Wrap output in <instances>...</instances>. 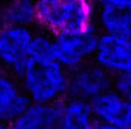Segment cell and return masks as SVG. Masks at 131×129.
<instances>
[{"mask_svg": "<svg viewBox=\"0 0 131 129\" xmlns=\"http://www.w3.org/2000/svg\"><path fill=\"white\" fill-rule=\"evenodd\" d=\"M93 115L98 122L113 125L119 129H131V105L114 90L104 93L90 102Z\"/></svg>", "mask_w": 131, "mask_h": 129, "instance_id": "cell-8", "label": "cell"}, {"mask_svg": "<svg viewBox=\"0 0 131 129\" xmlns=\"http://www.w3.org/2000/svg\"><path fill=\"white\" fill-rule=\"evenodd\" d=\"M113 90L125 97L131 105V74L113 78Z\"/></svg>", "mask_w": 131, "mask_h": 129, "instance_id": "cell-14", "label": "cell"}, {"mask_svg": "<svg viewBox=\"0 0 131 129\" xmlns=\"http://www.w3.org/2000/svg\"><path fill=\"white\" fill-rule=\"evenodd\" d=\"M0 129H11V126H9V123H6V122H2V120H0Z\"/></svg>", "mask_w": 131, "mask_h": 129, "instance_id": "cell-16", "label": "cell"}, {"mask_svg": "<svg viewBox=\"0 0 131 129\" xmlns=\"http://www.w3.org/2000/svg\"><path fill=\"white\" fill-rule=\"evenodd\" d=\"M110 90H113V76L98 67L93 61L70 71L69 74V99L90 103Z\"/></svg>", "mask_w": 131, "mask_h": 129, "instance_id": "cell-6", "label": "cell"}, {"mask_svg": "<svg viewBox=\"0 0 131 129\" xmlns=\"http://www.w3.org/2000/svg\"><path fill=\"white\" fill-rule=\"evenodd\" d=\"M32 28L0 26V64L18 78L31 59Z\"/></svg>", "mask_w": 131, "mask_h": 129, "instance_id": "cell-4", "label": "cell"}, {"mask_svg": "<svg viewBox=\"0 0 131 129\" xmlns=\"http://www.w3.org/2000/svg\"><path fill=\"white\" fill-rule=\"evenodd\" d=\"M92 61L113 78L131 74V36L99 33Z\"/></svg>", "mask_w": 131, "mask_h": 129, "instance_id": "cell-5", "label": "cell"}, {"mask_svg": "<svg viewBox=\"0 0 131 129\" xmlns=\"http://www.w3.org/2000/svg\"><path fill=\"white\" fill-rule=\"evenodd\" d=\"M101 33L131 36V0H90Z\"/></svg>", "mask_w": 131, "mask_h": 129, "instance_id": "cell-7", "label": "cell"}, {"mask_svg": "<svg viewBox=\"0 0 131 129\" xmlns=\"http://www.w3.org/2000/svg\"><path fill=\"white\" fill-rule=\"evenodd\" d=\"M31 103L29 97L23 93L18 79L9 71L0 70V120L12 123Z\"/></svg>", "mask_w": 131, "mask_h": 129, "instance_id": "cell-9", "label": "cell"}, {"mask_svg": "<svg viewBox=\"0 0 131 129\" xmlns=\"http://www.w3.org/2000/svg\"><path fill=\"white\" fill-rule=\"evenodd\" d=\"M35 24V0H6L0 5V26L32 28Z\"/></svg>", "mask_w": 131, "mask_h": 129, "instance_id": "cell-12", "label": "cell"}, {"mask_svg": "<svg viewBox=\"0 0 131 129\" xmlns=\"http://www.w3.org/2000/svg\"><path fill=\"white\" fill-rule=\"evenodd\" d=\"M61 106L31 103V106L12 123L11 129H60Z\"/></svg>", "mask_w": 131, "mask_h": 129, "instance_id": "cell-10", "label": "cell"}, {"mask_svg": "<svg viewBox=\"0 0 131 129\" xmlns=\"http://www.w3.org/2000/svg\"><path fill=\"white\" fill-rule=\"evenodd\" d=\"M63 2H69V0H63Z\"/></svg>", "mask_w": 131, "mask_h": 129, "instance_id": "cell-17", "label": "cell"}, {"mask_svg": "<svg viewBox=\"0 0 131 129\" xmlns=\"http://www.w3.org/2000/svg\"><path fill=\"white\" fill-rule=\"evenodd\" d=\"M31 59L34 61L53 59V35L44 31L34 32V38L31 43Z\"/></svg>", "mask_w": 131, "mask_h": 129, "instance_id": "cell-13", "label": "cell"}, {"mask_svg": "<svg viewBox=\"0 0 131 129\" xmlns=\"http://www.w3.org/2000/svg\"><path fill=\"white\" fill-rule=\"evenodd\" d=\"M60 106V129H95L96 119L89 102L67 97Z\"/></svg>", "mask_w": 131, "mask_h": 129, "instance_id": "cell-11", "label": "cell"}, {"mask_svg": "<svg viewBox=\"0 0 131 129\" xmlns=\"http://www.w3.org/2000/svg\"><path fill=\"white\" fill-rule=\"evenodd\" d=\"M37 26L57 35L95 28V6L90 0H35Z\"/></svg>", "mask_w": 131, "mask_h": 129, "instance_id": "cell-2", "label": "cell"}, {"mask_svg": "<svg viewBox=\"0 0 131 129\" xmlns=\"http://www.w3.org/2000/svg\"><path fill=\"white\" fill-rule=\"evenodd\" d=\"M69 71L55 59H29L23 73L17 78L23 93L32 103L57 105L67 99Z\"/></svg>", "mask_w": 131, "mask_h": 129, "instance_id": "cell-1", "label": "cell"}, {"mask_svg": "<svg viewBox=\"0 0 131 129\" xmlns=\"http://www.w3.org/2000/svg\"><path fill=\"white\" fill-rule=\"evenodd\" d=\"M98 28L84 32H61L53 35V59L70 73L93 59L98 46Z\"/></svg>", "mask_w": 131, "mask_h": 129, "instance_id": "cell-3", "label": "cell"}, {"mask_svg": "<svg viewBox=\"0 0 131 129\" xmlns=\"http://www.w3.org/2000/svg\"><path fill=\"white\" fill-rule=\"evenodd\" d=\"M95 129H119V128H116V126H113V125H108V123H104V122H98V120H96V123H95Z\"/></svg>", "mask_w": 131, "mask_h": 129, "instance_id": "cell-15", "label": "cell"}]
</instances>
